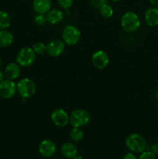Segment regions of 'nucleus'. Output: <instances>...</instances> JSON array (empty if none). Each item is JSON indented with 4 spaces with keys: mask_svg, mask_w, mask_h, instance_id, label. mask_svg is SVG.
<instances>
[{
    "mask_svg": "<svg viewBox=\"0 0 158 159\" xmlns=\"http://www.w3.org/2000/svg\"><path fill=\"white\" fill-rule=\"evenodd\" d=\"M33 22L36 25H37V26H44V25L47 23V22H46V15L37 13V15H36L33 18Z\"/></svg>",
    "mask_w": 158,
    "mask_h": 159,
    "instance_id": "nucleus-22",
    "label": "nucleus"
},
{
    "mask_svg": "<svg viewBox=\"0 0 158 159\" xmlns=\"http://www.w3.org/2000/svg\"><path fill=\"white\" fill-rule=\"evenodd\" d=\"M60 152L65 158L73 159L77 155V149L73 143L66 142L62 144Z\"/></svg>",
    "mask_w": 158,
    "mask_h": 159,
    "instance_id": "nucleus-16",
    "label": "nucleus"
},
{
    "mask_svg": "<svg viewBox=\"0 0 158 159\" xmlns=\"http://www.w3.org/2000/svg\"><path fill=\"white\" fill-rule=\"evenodd\" d=\"M110 61L109 56L102 50H99L93 53L91 56V64L97 69H104L108 65Z\"/></svg>",
    "mask_w": 158,
    "mask_h": 159,
    "instance_id": "nucleus-8",
    "label": "nucleus"
},
{
    "mask_svg": "<svg viewBox=\"0 0 158 159\" xmlns=\"http://www.w3.org/2000/svg\"><path fill=\"white\" fill-rule=\"evenodd\" d=\"M57 4L61 9H68L74 4V0H57Z\"/></svg>",
    "mask_w": 158,
    "mask_h": 159,
    "instance_id": "nucleus-23",
    "label": "nucleus"
},
{
    "mask_svg": "<svg viewBox=\"0 0 158 159\" xmlns=\"http://www.w3.org/2000/svg\"><path fill=\"white\" fill-rule=\"evenodd\" d=\"M84 132L79 127H73L70 131V138L73 141L79 142L81 141L84 138Z\"/></svg>",
    "mask_w": 158,
    "mask_h": 159,
    "instance_id": "nucleus-20",
    "label": "nucleus"
},
{
    "mask_svg": "<svg viewBox=\"0 0 158 159\" xmlns=\"http://www.w3.org/2000/svg\"><path fill=\"white\" fill-rule=\"evenodd\" d=\"M16 89L18 94L23 99H29L34 96L37 91V86L32 79L23 78L17 82Z\"/></svg>",
    "mask_w": 158,
    "mask_h": 159,
    "instance_id": "nucleus-4",
    "label": "nucleus"
},
{
    "mask_svg": "<svg viewBox=\"0 0 158 159\" xmlns=\"http://www.w3.org/2000/svg\"><path fill=\"white\" fill-rule=\"evenodd\" d=\"M154 96H155V99H156V100L158 102V89L155 92Z\"/></svg>",
    "mask_w": 158,
    "mask_h": 159,
    "instance_id": "nucleus-30",
    "label": "nucleus"
},
{
    "mask_svg": "<svg viewBox=\"0 0 158 159\" xmlns=\"http://www.w3.org/2000/svg\"><path fill=\"white\" fill-rule=\"evenodd\" d=\"M14 41V36L8 30H0V48L10 47Z\"/></svg>",
    "mask_w": 158,
    "mask_h": 159,
    "instance_id": "nucleus-17",
    "label": "nucleus"
},
{
    "mask_svg": "<svg viewBox=\"0 0 158 159\" xmlns=\"http://www.w3.org/2000/svg\"><path fill=\"white\" fill-rule=\"evenodd\" d=\"M157 117H158V113H157Z\"/></svg>",
    "mask_w": 158,
    "mask_h": 159,
    "instance_id": "nucleus-34",
    "label": "nucleus"
},
{
    "mask_svg": "<svg viewBox=\"0 0 158 159\" xmlns=\"http://www.w3.org/2000/svg\"><path fill=\"white\" fill-rule=\"evenodd\" d=\"M122 159H137V158H136V156L135 155V153H133V152H128V153H126L124 155L123 158Z\"/></svg>",
    "mask_w": 158,
    "mask_h": 159,
    "instance_id": "nucleus-26",
    "label": "nucleus"
},
{
    "mask_svg": "<svg viewBox=\"0 0 158 159\" xmlns=\"http://www.w3.org/2000/svg\"><path fill=\"white\" fill-rule=\"evenodd\" d=\"M144 20L150 27L158 26V8L153 6L147 9L144 13Z\"/></svg>",
    "mask_w": 158,
    "mask_h": 159,
    "instance_id": "nucleus-13",
    "label": "nucleus"
},
{
    "mask_svg": "<svg viewBox=\"0 0 158 159\" xmlns=\"http://www.w3.org/2000/svg\"><path fill=\"white\" fill-rule=\"evenodd\" d=\"M150 151H151L152 152H153L156 155H158V142L155 143V144H153V145L151 146Z\"/></svg>",
    "mask_w": 158,
    "mask_h": 159,
    "instance_id": "nucleus-27",
    "label": "nucleus"
},
{
    "mask_svg": "<svg viewBox=\"0 0 158 159\" xmlns=\"http://www.w3.org/2000/svg\"><path fill=\"white\" fill-rule=\"evenodd\" d=\"M5 79V74L3 71H2L1 70H0V82H2V80H4Z\"/></svg>",
    "mask_w": 158,
    "mask_h": 159,
    "instance_id": "nucleus-29",
    "label": "nucleus"
},
{
    "mask_svg": "<svg viewBox=\"0 0 158 159\" xmlns=\"http://www.w3.org/2000/svg\"><path fill=\"white\" fill-rule=\"evenodd\" d=\"M65 48H66V44L63 40L60 39H54L48 42L46 44V52L50 57H57L64 52Z\"/></svg>",
    "mask_w": 158,
    "mask_h": 159,
    "instance_id": "nucleus-9",
    "label": "nucleus"
},
{
    "mask_svg": "<svg viewBox=\"0 0 158 159\" xmlns=\"http://www.w3.org/2000/svg\"><path fill=\"white\" fill-rule=\"evenodd\" d=\"M99 10L101 16L103 17L104 19H110L111 17H112L113 14H114V10H113L112 7L108 3L103 5L102 7L99 8Z\"/></svg>",
    "mask_w": 158,
    "mask_h": 159,
    "instance_id": "nucleus-19",
    "label": "nucleus"
},
{
    "mask_svg": "<svg viewBox=\"0 0 158 159\" xmlns=\"http://www.w3.org/2000/svg\"><path fill=\"white\" fill-rule=\"evenodd\" d=\"M91 119V114L85 109H76L69 115V123L73 127H81L88 125Z\"/></svg>",
    "mask_w": 158,
    "mask_h": 159,
    "instance_id": "nucleus-3",
    "label": "nucleus"
},
{
    "mask_svg": "<svg viewBox=\"0 0 158 159\" xmlns=\"http://www.w3.org/2000/svg\"><path fill=\"white\" fill-rule=\"evenodd\" d=\"M81 34L77 26L68 25L64 28L61 34V40L68 46H74L77 44L81 40Z\"/></svg>",
    "mask_w": 158,
    "mask_h": 159,
    "instance_id": "nucleus-5",
    "label": "nucleus"
},
{
    "mask_svg": "<svg viewBox=\"0 0 158 159\" xmlns=\"http://www.w3.org/2000/svg\"><path fill=\"white\" fill-rule=\"evenodd\" d=\"M73 159H83V158H82V157L81 156V155H77Z\"/></svg>",
    "mask_w": 158,
    "mask_h": 159,
    "instance_id": "nucleus-31",
    "label": "nucleus"
},
{
    "mask_svg": "<svg viewBox=\"0 0 158 159\" xmlns=\"http://www.w3.org/2000/svg\"><path fill=\"white\" fill-rule=\"evenodd\" d=\"M150 2L153 6L158 8V0H150Z\"/></svg>",
    "mask_w": 158,
    "mask_h": 159,
    "instance_id": "nucleus-28",
    "label": "nucleus"
},
{
    "mask_svg": "<svg viewBox=\"0 0 158 159\" xmlns=\"http://www.w3.org/2000/svg\"><path fill=\"white\" fill-rule=\"evenodd\" d=\"M46 22L50 25L58 24L63 20L64 12L59 9H51L46 14Z\"/></svg>",
    "mask_w": 158,
    "mask_h": 159,
    "instance_id": "nucleus-15",
    "label": "nucleus"
},
{
    "mask_svg": "<svg viewBox=\"0 0 158 159\" xmlns=\"http://www.w3.org/2000/svg\"><path fill=\"white\" fill-rule=\"evenodd\" d=\"M52 2L51 0H33V8L37 14L46 15L51 9Z\"/></svg>",
    "mask_w": 158,
    "mask_h": 159,
    "instance_id": "nucleus-14",
    "label": "nucleus"
},
{
    "mask_svg": "<svg viewBox=\"0 0 158 159\" xmlns=\"http://www.w3.org/2000/svg\"><path fill=\"white\" fill-rule=\"evenodd\" d=\"M139 159H157L156 155L151 151H144L141 153Z\"/></svg>",
    "mask_w": 158,
    "mask_h": 159,
    "instance_id": "nucleus-24",
    "label": "nucleus"
},
{
    "mask_svg": "<svg viewBox=\"0 0 158 159\" xmlns=\"http://www.w3.org/2000/svg\"><path fill=\"white\" fill-rule=\"evenodd\" d=\"M2 58L0 57V67L2 66Z\"/></svg>",
    "mask_w": 158,
    "mask_h": 159,
    "instance_id": "nucleus-33",
    "label": "nucleus"
},
{
    "mask_svg": "<svg viewBox=\"0 0 158 159\" xmlns=\"http://www.w3.org/2000/svg\"><path fill=\"white\" fill-rule=\"evenodd\" d=\"M112 2H120L121 0H111Z\"/></svg>",
    "mask_w": 158,
    "mask_h": 159,
    "instance_id": "nucleus-32",
    "label": "nucleus"
},
{
    "mask_svg": "<svg viewBox=\"0 0 158 159\" xmlns=\"http://www.w3.org/2000/svg\"><path fill=\"white\" fill-rule=\"evenodd\" d=\"M57 147L55 143L49 139L43 140L38 147L39 153L44 158H50L55 154Z\"/></svg>",
    "mask_w": 158,
    "mask_h": 159,
    "instance_id": "nucleus-11",
    "label": "nucleus"
},
{
    "mask_svg": "<svg viewBox=\"0 0 158 159\" xmlns=\"http://www.w3.org/2000/svg\"><path fill=\"white\" fill-rule=\"evenodd\" d=\"M120 23L122 30L128 34H132L137 31L141 25L139 16L132 11L125 12L122 16Z\"/></svg>",
    "mask_w": 158,
    "mask_h": 159,
    "instance_id": "nucleus-1",
    "label": "nucleus"
},
{
    "mask_svg": "<svg viewBox=\"0 0 158 159\" xmlns=\"http://www.w3.org/2000/svg\"><path fill=\"white\" fill-rule=\"evenodd\" d=\"M32 48L37 54H43L46 51V44H45L43 42L38 41L33 45Z\"/></svg>",
    "mask_w": 158,
    "mask_h": 159,
    "instance_id": "nucleus-21",
    "label": "nucleus"
},
{
    "mask_svg": "<svg viewBox=\"0 0 158 159\" xmlns=\"http://www.w3.org/2000/svg\"><path fill=\"white\" fill-rule=\"evenodd\" d=\"M50 120L58 127H64L69 124V115L63 109H56L51 113Z\"/></svg>",
    "mask_w": 158,
    "mask_h": 159,
    "instance_id": "nucleus-10",
    "label": "nucleus"
},
{
    "mask_svg": "<svg viewBox=\"0 0 158 159\" xmlns=\"http://www.w3.org/2000/svg\"><path fill=\"white\" fill-rule=\"evenodd\" d=\"M10 16L6 11L0 10V30H6L10 26Z\"/></svg>",
    "mask_w": 158,
    "mask_h": 159,
    "instance_id": "nucleus-18",
    "label": "nucleus"
},
{
    "mask_svg": "<svg viewBox=\"0 0 158 159\" xmlns=\"http://www.w3.org/2000/svg\"><path fill=\"white\" fill-rule=\"evenodd\" d=\"M17 93L16 84L13 80L4 79L0 82V96L5 99H12Z\"/></svg>",
    "mask_w": 158,
    "mask_h": 159,
    "instance_id": "nucleus-7",
    "label": "nucleus"
},
{
    "mask_svg": "<svg viewBox=\"0 0 158 159\" xmlns=\"http://www.w3.org/2000/svg\"><path fill=\"white\" fill-rule=\"evenodd\" d=\"M125 146L131 152L141 154L147 148V141L139 134L133 133L128 135L125 139Z\"/></svg>",
    "mask_w": 158,
    "mask_h": 159,
    "instance_id": "nucleus-2",
    "label": "nucleus"
},
{
    "mask_svg": "<svg viewBox=\"0 0 158 159\" xmlns=\"http://www.w3.org/2000/svg\"><path fill=\"white\" fill-rule=\"evenodd\" d=\"M108 0H90V4L94 9H99L103 5L107 4Z\"/></svg>",
    "mask_w": 158,
    "mask_h": 159,
    "instance_id": "nucleus-25",
    "label": "nucleus"
},
{
    "mask_svg": "<svg viewBox=\"0 0 158 159\" xmlns=\"http://www.w3.org/2000/svg\"><path fill=\"white\" fill-rule=\"evenodd\" d=\"M37 54L30 47H23L16 54V62L22 68L31 66L36 61Z\"/></svg>",
    "mask_w": 158,
    "mask_h": 159,
    "instance_id": "nucleus-6",
    "label": "nucleus"
},
{
    "mask_svg": "<svg viewBox=\"0 0 158 159\" xmlns=\"http://www.w3.org/2000/svg\"><path fill=\"white\" fill-rule=\"evenodd\" d=\"M22 67L17 62H11L8 64L4 70L5 77L10 80L17 79L21 75Z\"/></svg>",
    "mask_w": 158,
    "mask_h": 159,
    "instance_id": "nucleus-12",
    "label": "nucleus"
}]
</instances>
